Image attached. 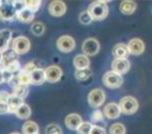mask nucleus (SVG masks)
<instances>
[{"label":"nucleus","instance_id":"10","mask_svg":"<svg viewBox=\"0 0 152 134\" xmlns=\"http://www.w3.org/2000/svg\"><path fill=\"white\" fill-rule=\"evenodd\" d=\"M112 69L115 73L122 75L126 74L130 69V62L128 59H119L116 58L112 62Z\"/></svg>","mask_w":152,"mask_h":134},{"label":"nucleus","instance_id":"40","mask_svg":"<svg viewBox=\"0 0 152 134\" xmlns=\"http://www.w3.org/2000/svg\"><path fill=\"white\" fill-rule=\"evenodd\" d=\"M34 69H37V66H35V64L33 63V62H28V63L25 64V66L22 68V70L30 74L33 70H34Z\"/></svg>","mask_w":152,"mask_h":134},{"label":"nucleus","instance_id":"22","mask_svg":"<svg viewBox=\"0 0 152 134\" xmlns=\"http://www.w3.org/2000/svg\"><path fill=\"white\" fill-rule=\"evenodd\" d=\"M16 18L23 23H29L34 18V13L30 11V10H28L27 8H24L18 13H16Z\"/></svg>","mask_w":152,"mask_h":134},{"label":"nucleus","instance_id":"11","mask_svg":"<svg viewBox=\"0 0 152 134\" xmlns=\"http://www.w3.org/2000/svg\"><path fill=\"white\" fill-rule=\"evenodd\" d=\"M127 48L130 54L137 56V55H141L144 52V50H145V44L139 38H133L127 44Z\"/></svg>","mask_w":152,"mask_h":134},{"label":"nucleus","instance_id":"27","mask_svg":"<svg viewBox=\"0 0 152 134\" xmlns=\"http://www.w3.org/2000/svg\"><path fill=\"white\" fill-rule=\"evenodd\" d=\"M92 75V71L90 68H86V69H80V70H77L76 73H75V76L76 78L80 81H84L87 80L90 76Z\"/></svg>","mask_w":152,"mask_h":134},{"label":"nucleus","instance_id":"6","mask_svg":"<svg viewBox=\"0 0 152 134\" xmlns=\"http://www.w3.org/2000/svg\"><path fill=\"white\" fill-rule=\"evenodd\" d=\"M16 17V11L13 6V1H2L0 6V20L9 21Z\"/></svg>","mask_w":152,"mask_h":134},{"label":"nucleus","instance_id":"36","mask_svg":"<svg viewBox=\"0 0 152 134\" xmlns=\"http://www.w3.org/2000/svg\"><path fill=\"white\" fill-rule=\"evenodd\" d=\"M3 70H7V71L11 72L12 74L15 73V72H19V70H20V63H19V60H17V61H15V62L11 63L8 67H7L6 69H3Z\"/></svg>","mask_w":152,"mask_h":134},{"label":"nucleus","instance_id":"7","mask_svg":"<svg viewBox=\"0 0 152 134\" xmlns=\"http://www.w3.org/2000/svg\"><path fill=\"white\" fill-rule=\"evenodd\" d=\"M56 47L58 49L64 53H69L73 51L76 47V41L73 37L68 35L61 36L56 41Z\"/></svg>","mask_w":152,"mask_h":134},{"label":"nucleus","instance_id":"38","mask_svg":"<svg viewBox=\"0 0 152 134\" xmlns=\"http://www.w3.org/2000/svg\"><path fill=\"white\" fill-rule=\"evenodd\" d=\"M2 71V76H3V82H7V83H9L10 81H11V79L13 78V74L11 73V72L7 71V70H1Z\"/></svg>","mask_w":152,"mask_h":134},{"label":"nucleus","instance_id":"14","mask_svg":"<svg viewBox=\"0 0 152 134\" xmlns=\"http://www.w3.org/2000/svg\"><path fill=\"white\" fill-rule=\"evenodd\" d=\"M103 111H104V115L108 119H116V118L119 117L121 114L119 105L116 104L114 102L108 103L106 106L104 107Z\"/></svg>","mask_w":152,"mask_h":134},{"label":"nucleus","instance_id":"42","mask_svg":"<svg viewBox=\"0 0 152 134\" xmlns=\"http://www.w3.org/2000/svg\"><path fill=\"white\" fill-rule=\"evenodd\" d=\"M1 59H2V54L0 53V62H1Z\"/></svg>","mask_w":152,"mask_h":134},{"label":"nucleus","instance_id":"25","mask_svg":"<svg viewBox=\"0 0 152 134\" xmlns=\"http://www.w3.org/2000/svg\"><path fill=\"white\" fill-rule=\"evenodd\" d=\"M9 94L6 91H0V114L8 113V107H7V99Z\"/></svg>","mask_w":152,"mask_h":134},{"label":"nucleus","instance_id":"23","mask_svg":"<svg viewBox=\"0 0 152 134\" xmlns=\"http://www.w3.org/2000/svg\"><path fill=\"white\" fill-rule=\"evenodd\" d=\"M38 125L33 121H26L22 125V132L23 134H38Z\"/></svg>","mask_w":152,"mask_h":134},{"label":"nucleus","instance_id":"13","mask_svg":"<svg viewBox=\"0 0 152 134\" xmlns=\"http://www.w3.org/2000/svg\"><path fill=\"white\" fill-rule=\"evenodd\" d=\"M12 39V33L8 29L0 30V53L3 54L9 48V43Z\"/></svg>","mask_w":152,"mask_h":134},{"label":"nucleus","instance_id":"17","mask_svg":"<svg viewBox=\"0 0 152 134\" xmlns=\"http://www.w3.org/2000/svg\"><path fill=\"white\" fill-rule=\"evenodd\" d=\"M23 104V99L17 97L14 94H9L7 99V107L9 113H16L17 109Z\"/></svg>","mask_w":152,"mask_h":134},{"label":"nucleus","instance_id":"20","mask_svg":"<svg viewBox=\"0 0 152 134\" xmlns=\"http://www.w3.org/2000/svg\"><path fill=\"white\" fill-rule=\"evenodd\" d=\"M74 66L76 67L77 70L80 69H86L90 67V60L89 57L84 54H79L74 58Z\"/></svg>","mask_w":152,"mask_h":134},{"label":"nucleus","instance_id":"44","mask_svg":"<svg viewBox=\"0 0 152 134\" xmlns=\"http://www.w3.org/2000/svg\"><path fill=\"white\" fill-rule=\"evenodd\" d=\"M1 3H2V1H0V6H1Z\"/></svg>","mask_w":152,"mask_h":134},{"label":"nucleus","instance_id":"9","mask_svg":"<svg viewBox=\"0 0 152 134\" xmlns=\"http://www.w3.org/2000/svg\"><path fill=\"white\" fill-rule=\"evenodd\" d=\"M45 81L50 82V83H55L58 82L63 76V70L56 65H51L45 70Z\"/></svg>","mask_w":152,"mask_h":134},{"label":"nucleus","instance_id":"1","mask_svg":"<svg viewBox=\"0 0 152 134\" xmlns=\"http://www.w3.org/2000/svg\"><path fill=\"white\" fill-rule=\"evenodd\" d=\"M109 1H94L88 8L90 16L95 21L105 19L109 13V8L107 6V3Z\"/></svg>","mask_w":152,"mask_h":134},{"label":"nucleus","instance_id":"41","mask_svg":"<svg viewBox=\"0 0 152 134\" xmlns=\"http://www.w3.org/2000/svg\"><path fill=\"white\" fill-rule=\"evenodd\" d=\"M3 83V76H2V71L1 69H0V84Z\"/></svg>","mask_w":152,"mask_h":134},{"label":"nucleus","instance_id":"39","mask_svg":"<svg viewBox=\"0 0 152 134\" xmlns=\"http://www.w3.org/2000/svg\"><path fill=\"white\" fill-rule=\"evenodd\" d=\"M90 134H106V130H105V128L100 127V126L93 125L91 133Z\"/></svg>","mask_w":152,"mask_h":134},{"label":"nucleus","instance_id":"19","mask_svg":"<svg viewBox=\"0 0 152 134\" xmlns=\"http://www.w3.org/2000/svg\"><path fill=\"white\" fill-rule=\"evenodd\" d=\"M113 54L116 58L119 59H127V57L129 56V51H128L127 45L124 43H118L114 46L113 48Z\"/></svg>","mask_w":152,"mask_h":134},{"label":"nucleus","instance_id":"21","mask_svg":"<svg viewBox=\"0 0 152 134\" xmlns=\"http://www.w3.org/2000/svg\"><path fill=\"white\" fill-rule=\"evenodd\" d=\"M135 1H122L120 3V11L124 15H131L136 10Z\"/></svg>","mask_w":152,"mask_h":134},{"label":"nucleus","instance_id":"15","mask_svg":"<svg viewBox=\"0 0 152 134\" xmlns=\"http://www.w3.org/2000/svg\"><path fill=\"white\" fill-rule=\"evenodd\" d=\"M83 123V119L77 113H72L69 114L65 119V124L66 127L71 130H77L79 128V126Z\"/></svg>","mask_w":152,"mask_h":134},{"label":"nucleus","instance_id":"32","mask_svg":"<svg viewBox=\"0 0 152 134\" xmlns=\"http://www.w3.org/2000/svg\"><path fill=\"white\" fill-rule=\"evenodd\" d=\"M42 1H38V0H34V1H25V8L30 10L31 12H37L40 7Z\"/></svg>","mask_w":152,"mask_h":134},{"label":"nucleus","instance_id":"3","mask_svg":"<svg viewBox=\"0 0 152 134\" xmlns=\"http://www.w3.org/2000/svg\"><path fill=\"white\" fill-rule=\"evenodd\" d=\"M11 48L12 51L14 53H16L17 55L24 54L28 52V50L30 49V41L24 36H18V37L14 38L12 40Z\"/></svg>","mask_w":152,"mask_h":134},{"label":"nucleus","instance_id":"5","mask_svg":"<svg viewBox=\"0 0 152 134\" xmlns=\"http://www.w3.org/2000/svg\"><path fill=\"white\" fill-rule=\"evenodd\" d=\"M103 83L108 88H119L121 85L123 84L122 75L115 73L114 71H108L103 76Z\"/></svg>","mask_w":152,"mask_h":134},{"label":"nucleus","instance_id":"29","mask_svg":"<svg viewBox=\"0 0 152 134\" xmlns=\"http://www.w3.org/2000/svg\"><path fill=\"white\" fill-rule=\"evenodd\" d=\"M45 25L42 22H34L32 23L30 30H31L32 34H34L35 36H42L45 33Z\"/></svg>","mask_w":152,"mask_h":134},{"label":"nucleus","instance_id":"26","mask_svg":"<svg viewBox=\"0 0 152 134\" xmlns=\"http://www.w3.org/2000/svg\"><path fill=\"white\" fill-rule=\"evenodd\" d=\"M28 92H29V90H28V86H25V85H20L19 84L13 88V94L16 95L17 97H19V98H21V99H24L25 97L27 96Z\"/></svg>","mask_w":152,"mask_h":134},{"label":"nucleus","instance_id":"30","mask_svg":"<svg viewBox=\"0 0 152 134\" xmlns=\"http://www.w3.org/2000/svg\"><path fill=\"white\" fill-rule=\"evenodd\" d=\"M109 132L110 134H125L126 128H125V126L123 124H121V123H115V124L111 125Z\"/></svg>","mask_w":152,"mask_h":134},{"label":"nucleus","instance_id":"43","mask_svg":"<svg viewBox=\"0 0 152 134\" xmlns=\"http://www.w3.org/2000/svg\"><path fill=\"white\" fill-rule=\"evenodd\" d=\"M10 134H20V133H18V132H12V133H10Z\"/></svg>","mask_w":152,"mask_h":134},{"label":"nucleus","instance_id":"34","mask_svg":"<svg viewBox=\"0 0 152 134\" xmlns=\"http://www.w3.org/2000/svg\"><path fill=\"white\" fill-rule=\"evenodd\" d=\"M79 21L82 23V24H85V25H88V24H91L93 19L92 17L90 16L89 12L88 11H83L80 13V16H79Z\"/></svg>","mask_w":152,"mask_h":134},{"label":"nucleus","instance_id":"2","mask_svg":"<svg viewBox=\"0 0 152 134\" xmlns=\"http://www.w3.org/2000/svg\"><path fill=\"white\" fill-rule=\"evenodd\" d=\"M118 105H119L120 111L126 115L134 114L139 108L138 101L132 96L123 97V98L120 100V102Z\"/></svg>","mask_w":152,"mask_h":134},{"label":"nucleus","instance_id":"16","mask_svg":"<svg viewBox=\"0 0 152 134\" xmlns=\"http://www.w3.org/2000/svg\"><path fill=\"white\" fill-rule=\"evenodd\" d=\"M17 60H18V55L16 53H14L13 51H6V52L2 54V59L1 62H0V69L1 70L6 69L10 64Z\"/></svg>","mask_w":152,"mask_h":134},{"label":"nucleus","instance_id":"35","mask_svg":"<svg viewBox=\"0 0 152 134\" xmlns=\"http://www.w3.org/2000/svg\"><path fill=\"white\" fill-rule=\"evenodd\" d=\"M104 120V114L100 110H95L91 114V121L93 123H99Z\"/></svg>","mask_w":152,"mask_h":134},{"label":"nucleus","instance_id":"33","mask_svg":"<svg viewBox=\"0 0 152 134\" xmlns=\"http://www.w3.org/2000/svg\"><path fill=\"white\" fill-rule=\"evenodd\" d=\"M45 134H63V130L58 124H50L45 128Z\"/></svg>","mask_w":152,"mask_h":134},{"label":"nucleus","instance_id":"31","mask_svg":"<svg viewBox=\"0 0 152 134\" xmlns=\"http://www.w3.org/2000/svg\"><path fill=\"white\" fill-rule=\"evenodd\" d=\"M92 127L93 125L91 124V122H83L77 129V132H78V134H90Z\"/></svg>","mask_w":152,"mask_h":134},{"label":"nucleus","instance_id":"28","mask_svg":"<svg viewBox=\"0 0 152 134\" xmlns=\"http://www.w3.org/2000/svg\"><path fill=\"white\" fill-rule=\"evenodd\" d=\"M17 79H18V82L20 85L28 86V85L30 84V74L25 71H23L22 69L19 70L18 75H17Z\"/></svg>","mask_w":152,"mask_h":134},{"label":"nucleus","instance_id":"37","mask_svg":"<svg viewBox=\"0 0 152 134\" xmlns=\"http://www.w3.org/2000/svg\"><path fill=\"white\" fill-rule=\"evenodd\" d=\"M13 6L16 13H18L25 8V1H13Z\"/></svg>","mask_w":152,"mask_h":134},{"label":"nucleus","instance_id":"12","mask_svg":"<svg viewBox=\"0 0 152 134\" xmlns=\"http://www.w3.org/2000/svg\"><path fill=\"white\" fill-rule=\"evenodd\" d=\"M48 11L55 17L63 16L66 11V6L63 1H53L48 5Z\"/></svg>","mask_w":152,"mask_h":134},{"label":"nucleus","instance_id":"24","mask_svg":"<svg viewBox=\"0 0 152 134\" xmlns=\"http://www.w3.org/2000/svg\"><path fill=\"white\" fill-rule=\"evenodd\" d=\"M16 116L20 118V119H28L30 117V114H31V110H30V107L28 106L27 104H23L20 106L16 111Z\"/></svg>","mask_w":152,"mask_h":134},{"label":"nucleus","instance_id":"18","mask_svg":"<svg viewBox=\"0 0 152 134\" xmlns=\"http://www.w3.org/2000/svg\"><path fill=\"white\" fill-rule=\"evenodd\" d=\"M45 82V70L42 68L34 69L30 73V84L33 85H42Z\"/></svg>","mask_w":152,"mask_h":134},{"label":"nucleus","instance_id":"4","mask_svg":"<svg viewBox=\"0 0 152 134\" xmlns=\"http://www.w3.org/2000/svg\"><path fill=\"white\" fill-rule=\"evenodd\" d=\"M105 99H106V93L101 88L93 89L88 96V102L93 108L100 107L105 102Z\"/></svg>","mask_w":152,"mask_h":134},{"label":"nucleus","instance_id":"8","mask_svg":"<svg viewBox=\"0 0 152 134\" xmlns=\"http://www.w3.org/2000/svg\"><path fill=\"white\" fill-rule=\"evenodd\" d=\"M84 55L94 56L100 51V43L96 38H88L83 42L82 45Z\"/></svg>","mask_w":152,"mask_h":134}]
</instances>
